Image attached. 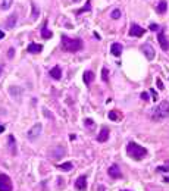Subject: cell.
I'll return each mask as SVG.
<instances>
[{
  "instance_id": "52a82bcc",
  "label": "cell",
  "mask_w": 169,
  "mask_h": 191,
  "mask_svg": "<svg viewBox=\"0 0 169 191\" xmlns=\"http://www.w3.org/2000/svg\"><path fill=\"white\" fill-rule=\"evenodd\" d=\"M146 33V29L141 28L140 25H137V24H132L130 28V35L131 37H141V35H144Z\"/></svg>"
},
{
  "instance_id": "d6986e66",
  "label": "cell",
  "mask_w": 169,
  "mask_h": 191,
  "mask_svg": "<svg viewBox=\"0 0 169 191\" xmlns=\"http://www.w3.org/2000/svg\"><path fill=\"white\" fill-rule=\"evenodd\" d=\"M41 37H44V38H50L51 37V31L47 29V22H44L43 28H41Z\"/></svg>"
},
{
  "instance_id": "2e32d148",
  "label": "cell",
  "mask_w": 169,
  "mask_h": 191,
  "mask_svg": "<svg viewBox=\"0 0 169 191\" xmlns=\"http://www.w3.org/2000/svg\"><path fill=\"white\" fill-rule=\"evenodd\" d=\"M15 24H16V15L12 13L11 16L7 18V21H6V28H13Z\"/></svg>"
},
{
  "instance_id": "e575fe53",
  "label": "cell",
  "mask_w": 169,
  "mask_h": 191,
  "mask_svg": "<svg viewBox=\"0 0 169 191\" xmlns=\"http://www.w3.org/2000/svg\"><path fill=\"white\" fill-rule=\"evenodd\" d=\"M3 37H5V33H3V31H0V40L3 38Z\"/></svg>"
},
{
  "instance_id": "d4e9b609",
  "label": "cell",
  "mask_w": 169,
  "mask_h": 191,
  "mask_svg": "<svg viewBox=\"0 0 169 191\" xmlns=\"http://www.w3.org/2000/svg\"><path fill=\"white\" fill-rule=\"evenodd\" d=\"M121 15H122V13H121V11H119V9H115V11L110 13V16H112L113 19H119V18H121Z\"/></svg>"
},
{
  "instance_id": "4dcf8cb0",
  "label": "cell",
  "mask_w": 169,
  "mask_h": 191,
  "mask_svg": "<svg viewBox=\"0 0 169 191\" xmlns=\"http://www.w3.org/2000/svg\"><path fill=\"white\" fill-rule=\"evenodd\" d=\"M150 29H152V31H158L159 27L156 25V24H152V25H150Z\"/></svg>"
},
{
  "instance_id": "d590c367",
  "label": "cell",
  "mask_w": 169,
  "mask_h": 191,
  "mask_svg": "<svg viewBox=\"0 0 169 191\" xmlns=\"http://www.w3.org/2000/svg\"><path fill=\"white\" fill-rule=\"evenodd\" d=\"M2 72H3V65L0 63V75H2Z\"/></svg>"
},
{
  "instance_id": "ac0fdd59",
  "label": "cell",
  "mask_w": 169,
  "mask_h": 191,
  "mask_svg": "<svg viewBox=\"0 0 169 191\" xmlns=\"http://www.w3.org/2000/svg\"><path fill=\"white\" fill-rule=\"evenodd\" d=\"M168 9V3H166V0H160L158 5V12L159 13H165Z\"/></svg>"
},
{
  "instance_id": "7402d4cb",
  "label": "cell",
  "mask_w": 169,
  "mask_h": 191,
  "mask_svg": "<svg viewBox=\"0 0 169 191\" xmlns=\"http://www.w3.org/2000/svg\"><path fill=\"white\" fill-rule=\"evenodd\" d=\"M109 119L110 121H115V122H119L121 121V115L118 112H109Z\"/></svg>"
},
{
  "instance_id": "8fae6325",
  "label": "cell",
  "mask_w": 169,
  "mask_h": 191,
  "mask_svg": "<svg viewBox=\"0 0 169 191\" xmlns=\"http://www.w3.org/2000/svg\"><path fill=\"white\" fill-rule=\"evenodd\" d=\"M107 140H109V128H107V127H103L101 131L99 132V135H97V141H99V143H106Z\"/></svg>"
},
{
  "instance_id": "cb8c5ba5",
  "label": "cell",
  "mask_w": 169,
  "mask_h": 191,
  "mask_svg": "<svg viewBox=\"0 0 169 191\" xmlns=\"http://www.w3.org/2000/svg\"><path fill=\"white\" fill-rule=\"evenodd\" d=\"M12 3H13V0H2V9H3V11H7L12 6Z\"/></svg>"
},
{
  "instance_id": "277c9868",
  "label": "cell",
  "mask_w": 169,
  "mask_h": 191,
  "mask_svg": "<svg viewBox=\"0 0 169 191\" xmlns=\"http://www.w3.org/2000/svg\"><path fill=\"white\" fill-rule=\"evenodd\" d=\"M13 185H12L11 178L6 174H0V191H12Z\"/></svg>"
},
{
  "instance_id": "f35d334b",
  "label": "cell",
  "mask_w": 169,
  "mask_h": 191,
  "mask_svg": "<svg viewBox=\"0 0 169 191\" xmlns=\"http://www.w3.org/2000/svg\"><path fill=\"white\" fill-rule=\"evenodd\" d=\"M122 191H130V190H122Z\"/></svg>"
},
{
  "instance_id": "74e56055",
  "label": "cell",
  "mask_w": 169,
  "mask_h": 191,
  "mask_svg": "<svg viewBox=\"0 0 169 191\" xmlns=\"http://www.w3.org/2000/svg\"><path fill=\"white\" fill-rule=\"evenodd\" d=\"M72 2H79V0H72Z\"/></svg>"
},
{
  "instance_id": "44dd1931",
  "label": "cell",
  "mask_w": 169,
  "mask_h": 191,
  "mask_svg": "<svg viewBox=\"0 0 169 191\" xmlns=\"http://www.w3.org/2000/svg\"><path fill=\"white\" fill-rule=\"evenodd\" d=\"M57 168L62 169V171H71L73 168V165L71 162H65V163H60V165H57Z\"/></svg>"
},
{
  "instance_id": "1f68e13d",
  "label": "cell",
  "mask_w": 169,
  "mask_h": 191,
  "mask_svg": "<svg viewBox=\"0 0 169 191\" xmlns=\"http://www.w3.org/2000/svg\"><path fill=\"white\" fill-rule=\"evenodd\" d=\"M13 53H15V50H13V49H9V53H7V56L12 59V57H13Z\"/></svg>"
},
{
  "instance_id": "9a60e30c",
  "label": "cell",
  "mask_w": 169,
  "mask_h": 191,
  "mask_svg": "<svg viewBox=\"0 0 169 191\" xmlns=\"http://www.w3.org/2000/svg\"><path fill=\"white\" fill-rule=\"evenodd\" d=\"M27 50H28L29 53H40V51L43 50V46L37 44V43H31V44L28 46V49H27Z\"/></svg>"
},
{
  "instance_id": "603a6c76",
  "label": "cell",
  "mask_w": 169,
  "mask_h": 191,
  "mask_svg": "<svg viewBox=\"0 0 169 191\" xmlns=\"http://www.w3.org/2000/svg\"><path fill=\"white\" fill-rule=\"evenodd\" d=\"M101 79H103L105 82H109V69H107V68H103V69H101Z\"/></svg>"
},
{
  "instance_id": "e0dca14e",
  "label": "cell",
  "mask_w": 169,
  "mask_h": 191,
  "mask_svg": "<svg viewBox=\"0 0 169 191\" xmlns=\"http://www.w3.org/2000/svg\"><path fill=\"white\" fill-rule=\"evenodd\" d=\"M9 149H11L12 154H16V143H15V137L9 135Z\"/></svg>"
},
{
  "instance_id": "9c48e42d",
  "label": "cell",
  "mask_w": 169,
  "mask_h": 191,
  "mask_svg": "<svg viewBox=\"0 0 169 191\" xmlns=\"http://www.w3.org/2000/svg\"><path fill=\"white\" fill-rule=\"evenodd\" d=\"M75 188L78 191H85L87 190V175H81L78 176V180L75 182Z\"/></svg>"
},
{
  "instance_id": "7c38bea8",
  "label": "cell",
  "mask_w": 169,
  "mask_h": 191,
  "mask_svg": "<svg viewBox=\"0 0 169 191\" xmlns=\"http://www.w3.org/2000/svg\"><path fill=\"white\" fill-rule=\"evenodd\" d=\"M110 51H112L113 56H121V53H122V44L121 43H113L112 46H110Z\"/></svg>"
},
{
  "instance_id": "f1b7e54d",
  "label": "cell",
  "mask_w": 169,
  "mask_h": 191,
  "mask_svg": "<svg viewBox=\"0 0 169 191\" xmlns=\"http://www.w3.org/2000/svg\"><path fill=\"white\" fill-rule=\"evenodd\" d=\"M87 127H94V122L91 121V119H85V122H84Z\"/></svg>"
},
{
  "instance_id": "8992f818",
  "label": "cell",
  "mask_w": 169,
  "mask_h": 191,
  "mask_svg": "<svg viewBox=\"0 0 169 191\" xmlns=\"http://www.w3.org/2000/svg\"><path fill=\"white\" fill-rule=\"evenodd\" d=\"M107 174H109V176H112V178H116V180L122 178V172H121V169H119V166L116 165V163H113L112 166L107 169Z\"/></svg>"
},
{
  "instance_id": "3957f363",
  "label": "cell",
  "mask_w": 169,
  "mask_h": 191,
  "mask_svg": "<svg viewBox=\"0 0 169 191\" xmlns=\"http://www.w3.org/2000/svg\"><path fill=\"white\" fill-rule=\"evenodd\" d=\"M169 116V101H160V104L152 110V119L153 121H160Z\"/></svg>"
},
{
  "instance_id": "30bf717a",
  "label": "cell",
  "mask_w": 169,
  "mask_h": 191,
  "mask_svg": "<svg viewBox=\"0 0 169 191\" xmlns=\"http://www.w3.org/2000/svg\"><path fill=\"white\" fill-rule=\"evenodd\" d=\"M158 41H159V44H160V47H162V50H163V51H168L169 50V41H168V38H166L165 33H159Z\"/></svg>"
},
{
  "instance_id": "8d00e7d4",
  "label": "cell",
  "mask_w": 169,
  "mask_h": 191,
  "mask_svg": "<svg viewBox=\"0 0 169 191\" xmlns=\"http://www.w3.org/2000/svg\"><path fill=\"white\" fill-rule=\"evenodd\" d=\"M165 181H166V182H169V176H165Z\"/></svg>"
},
{
  "instance_id": "7a4b0ae2",
  "label": "cell",
  "mask_w": 169,
  "mask_h": 191,
  "mask_svg": "<svg viewBox=\"0 0 169 191\" xmlns=\"http://www.w3.org/2000/svg\"><path fill=\"white\" fill-rule=\"evenodd\" d=\"M62 49L65 51H71V53L79 51L81 49H82V40L69 38V37H66V35H62Z\"/></svg>"
},
{
  "instance_id": "d6a6232c",
  "label": "cell",
  "mask_w": 169,
  "mask_h": 191,
  "mask_svg": "<svg viewBox=\"0 0 169 191\" xmlns=\"http://www.w3.org/2000/svg\"><path fill=\"white\" fill-rule=\"evenodd\" d=\"M150 93H152V94H153V100H158V94H156V91H154V90H152V91H150Z\"/></svg>"
},
{
  "instance_id": "ba28073f",
  "label": "cell",
  "mask_w": 169,
  "mask_h": 191,
  "mask_svg": "<svg viewBox=\"0 0 169 191\" xmlns=\"http://www.w3.org/2000/svg\"><path fill=\"white\" fill-rule=\"evenodd\" d=\"M141 50H143L144 56H146L149 60H153V59H154V55H156V53H154L153 47L149 44V43H147V44H143V46H141Z\"/></svg>"
},
{
  "instance_id": "836d02e7",
  "label": "cell",
  "mask_w": 169,
  "mask_h": 191,
  "mask_svg": "<svg viewBox=\"0 0 169 191\" xmlns=\"http://www.w3.org/2000/svg\"><path fill=\"white\" fill-rule=\"evenodd\" d=\"M3 131H5V125H0V134H2Z\"/></svg>"
},
{
  "instance_id": "4fadbf2b",
  "label": "cell",
  "mask_w": 169,
  "mask_h": 191,
  "mask_svg": "<svg viewBox=\"0 0 169 191\" xmlns=\"http://www.w3.org/2000/svg\"><path fill=\"white\" fill-rule=\"evenodd\" d=\"M94 81V72L93 71H85L84 72V82H85V85H90L91 82Z\"/></svg>"
},
{
  "instance_id": "5bb4252c",
  "label": "cell",
  "mask_w": 169,
  "mask_h": 191,
  "mask_svg": "<svg viewBox=\"0 0 169 191\" xmlns=\"http://www.w3.org/2000/svg\"><path fill=\"white\" fill-rule=\"evenodd\" d=\"M50 77L55 79H60L62 78V71H60V68L59 66H55L50 69Z\"/></svg>"
},
{
  "instance_id": "6da1fadb",
  "label": "cell",
  "mask_w": 169,
  "mask_h": 191,
  "mask_svg": "<svg viewBox=\"0 0 169 191\" xmlns=\"http://www.w3.org/2000/svg\"><path fill=\"white\" fill-rule=\"evenodd\" d=\"M127 153H128V156L132 158L134 160H141V159H144L147 154H149V150H147L146 147L134 143V141H130L128 146H127Z\"/></svg>"
},
{
  "instance_id": "83f0119b",
  "label": "cell",
  "mask_w": 169,
  "mask_h": 191,
  "mask_svg": "<svg viewBox=\"0 0 169 191\" xmlns=\"http://www.w3.org/2000/svg\"><path fill=\"white\" fill-rule=\"evenodd\" d=\"M156 85H158V88H160V90H163V82H162V79L158 78L156 79Z\"/></svg>"
},
{
  "instance_id": "4316f807",
  "label": "cell",
  "mask_w": 169,
  "mask_h": 191,
  "mask_svg": "<svg viewBox=\"0 0 169 191\" xmlns=\"http://www.w3.org/2000/svg\"><path fill=\"white\" fill-rule=\"evenodd\" d=\"M158 171L159 172H169V163H166L165 166H159Z\"/></svg>"
},
{
  "instance_id": "f546056e",
  "label": "cell",
  "mask_w": 169,
  "mask_h": 191,
  "mask_svg": "<svg viewBox=\"0 0 169 191\" xmlns=\"http://www.w3.org/2000/svg\"><path fill=\"white\" fill-rule=\"evenodd\" d=\"M141 99H143V100H149V93H141Z\"/></svg>"
},
{
  "instance_id": "484cf974",
  "label": "cell",
  "mask_w": 169,
  "mask_h": 191,
  "mask_svg": "<svg viewBox=\"0 0 169 191\" xmlns=\"http://www.w3.org/2000/svg\"><path fill=\"white\" fill-rule=\"evenodd\" d=\"M37 16H38V9H37V6L33 5V16H31V19L33 21H35L37 19Z\"/></svg>"
},
{
  "instance_id": "5b68a950",
  "label": "cell",
  "mask_w": 169,
  "mask_h": 191,
  "mask_svg": "<svg viewBox=\"0 0 169 191\" xmlns=\"http://www.w3.org/2000/svg\"><path fill=\"white\" fill-rule=\"evenodd\" d=\"M41 128H43V127H41V124H35V125H34L33 128L28 131V134H27L29 140H35V138H38V135L41 134Z\"/></svg>"
},
{
  "instance_id": "ffe728a7",
  "label": "cell",
  "mask_w": 169,
  "mask_h": 191,
  "mask_svg": "<svg viewBox=\"0 0 169 191\" xmlns=\"http://www.w3.org/2000/svg\"><path fill=\"white\" fill-rule=\"evenodd\" d=\"M90 9H91V3L90 2H87V5H85L84 7L78 9V11H75V13H77V15H82V13H85V12H90Z\"/></svg>"
}]
</instances>
